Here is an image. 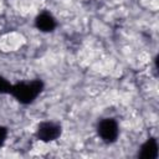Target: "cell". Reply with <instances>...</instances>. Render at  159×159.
I'll list each match as a JSON object with an SVG mask.
<instances>
[{
  "mask_svg": "<svg viewBox=\"0 0 159 159\" xmlns=\"http://www.w3.org/2000/svg\"><path fill=\"white\" fill-rule=\"evenodd\" d=\"M43 87L45 84L41 80H34L31 82H21L12 84L10 94L21 104H30L43 91Z\"/></svg>",
  "mask_w": 159,
  "mask_h": 159,
  "instance_id": "6da1fadb",
  "label": "cell"
},
{
  "mask_svg": "<svg viewBox=\"0 0 159 159\" xmlns=\"http://www.w3.org/2000/svg\"><path fill=\"white\" fill-rule=\"evenodd\" d=\"M97 133L101 137V139L107 143L112 144L117 140L119 134V127L118 123L113 118H104L102 119L97 125Z\"/></svg>",
  "mask_w": 159,
  "mask_h": 159,
  "instance_id": "7a4b0ae2",
  "label": "cell"
},
{
  "mask_svg": "<svg viewBox=\"0 0 159 159\" xmlns=\"http://www.w3.org/2000/svg\"><path fill=\"white\" fill-rule=\"evenodd\" d=\"M62 133V127L61 124L56 122H41L37 125L36 129V138L41 142H53L57 138H60Z\"/></svg>",
  "mask_w": 159,
  "mask_h": 159,
  "instance_id": "3957f363",
  "label": "cell"
},
{
  "mask_svg": "<svg viewBox=\"0 0 159 159\" xmlns=\"http://www.w3.org/2000/svg\"><path fill=\"white\" fill-rule=\"evenodd\" d=\"M56 20L50 12H41L35 19V26L42 32H51L56 29Z\"/></svg>",
  "mask_w": 159,
  "mask_h": 159,
  "instance_id": "277c9868",
  "label": "cell"
},
{
  "mask_svg": "<svg viewBox=\"0 0 159 159\" xmlns=\"http://www.w3.org/2000/svg\"><path fill=\"white\" fill-rule=\"evenodd\" d=\"M143 159H155L158 157V142L155 138H149L142 147L138 154Z\"/></svg>",
  "mask_w": 159,
  "mask_h": 159,
  "instance_id": "5b68a950",
  "label": "cell"
},
{
  "mask_svg": "<svg viewBox=\"0 0 159 159\" xmlns=\"http://www.w3.org/2000/svg\"><path fill=\"white\" fill-rule=\"evenodd\" d=\"M11 87H12V84L6 78H4L2 76H0V94H7V93H10Z\"/></svg>",
  "mask_w": 159,
  "mask_h": 159,
  "instance_id": "8992f818",
  "label": "cell"
},
{
  "mask_svg": "<svg viewBox=\"0 0 159 159\" xmlns=\"http://www.w3.org/2000/svg\"><path fill=\"white\" fill-rule=\"evenodd\" d=\"M6 137H7V128L4 125H0V147L5 143Z\"/></svg>",
  "mask_w": 159,
  "mask_h": 159,
  "instance_id": "52a82bcc",
  "label": "cell"
}]
</instances>
